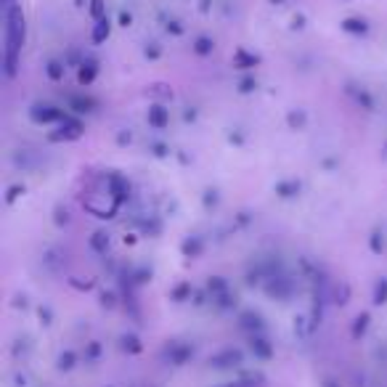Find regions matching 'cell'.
Instances as JSON below:
<instances>
[{
	"label": "cell",
	"mask_w": 387,
	"mask_h": 387,
	"mask_svg": "<svg viewBox=\"0 0 387 387\" xmlns=\"http://www.w3.org/2000/svg\"><path fill=\"white\" fill-rule=\"evenodd\" d=\"M6 32H3V69H6V77H13L16 69H19V59H21V48H24V38H27V24H24V11L21 6H9L6 9Z\"/></svg>",
	"instance_id": "1"
},
{
	"label": "cell",
	"mask_w": 387,
	"mask_h": 387,
	"mask_svg": "<svg viewBox=\"0 0 387 387\" xmlns=\"http://www.w3.org/2000/svg\"><path fill=\"white\" fill-rule=\"evenodd\" d=\"M154 123L162 125V123H164V114H162V112H154Z\"/></svg>",
	"instance_id": "2"
},
{
	"label": "cell",
	"mask_w": 387,
	"mask_h": 387,
	"mask_svg": "<svg viewBox=\"0 0 387 387\" xmlns=\"http://www.w3.org/2000/svg\"><path fill=\"white\" fill-rule=\"evenodd\" d=\"M9 6H13V0H3V9H9Z\"/></svg>",
	"instance_id": "3"
}]
</instances>
